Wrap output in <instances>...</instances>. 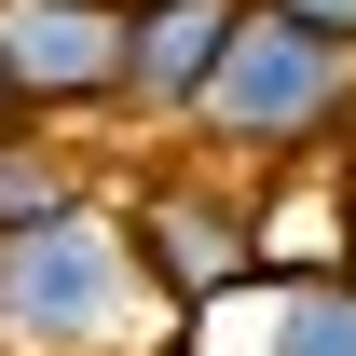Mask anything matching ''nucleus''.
Returning <instances> with one entry per match:
<instances>
[{"instance_id":"nucleus-7","label":"nucleus","mask_w":356,"mask_h":356,"mask_svg":"<svg viewBox=\"0 0 356 356\" xmlns=\"http://www.w3.org/2000/svg\"><path fill=\"white\" fill-rule=\"evenodd\" d=\"M110 178H96L83 137H42V124H0V233H42L69 206H96Z\"/></svg>"},{"instance_id":"nucleus-5","label":"nucleus","mask_w":356,"mask_h":356,"mask_svg":"<svg viewBox=\"0 0 356 356\" xmlns=\"http://www.w3.org/2000/svg\"><path fill=\"white\" fill-rule=\"evenodd\" d=\"M233 14L247 0H124V96H110V124L178 137L206 69H220V42H233Z\"/></svg>"},{"instance_id":"nucleus-3","label":"nucleus","mask_w":356,"mask_h":356,"mask_svg":"<svg viewBox=\"0 0 356 356\" xmlns=\"http://www.w3.org/2000/svg\"><path fill=\"white\" fill-rule=\"evenodd\" d=\"M110 206H124V247H137V274L165 288L178 329L261 274V178H220V165H192V151H165V165L124 178Z\"/></svg>"},{"instance_id":"nucleus-10","label":"nucleus","mask_w":356,"mask_h":356,"mask_svg":"<svg viewBox=\"0 0 356 356\" xmlns=\"http://www.w3.org/2000/svg\"><path fill=\"white\" fill-rule=\"evenodd\" d=\"M0 124H14V110H0Z\"/></svg>"},{"instance_id":"nucleus-9","label":"nucleus","mask_w":356,"mask_h":356,"mask_svg":"<svg viewBox=\"0 0 356 356\" xmlns=\"http://www.w3.org/2000/svg\"><path fill=\"white\" fill-rule=\"evenodd\" d=\"M165 356H192V343H165Z\"/></svg>"},{"instance_id":"nucleus-1","label":"nucleus","mask_w":356,"mask_h":356,"mask_svg":"<svg viewBox=\"0 0 356 356\" xmlns=\"http://www.w3.org/2000/svg\"><path fill=\"white\" fill-rule=\"evenodd\" d=\"M178 151L220 178H302V165H343L356 151V42H315V28H288V14H233L220 69H206V96H192V124H178Z\"/></svg>"},{"instance_id":"nucleus-8","label":"nucleus","mask_w":356,"mask_h":356,"mask_svg":"<svg viewBox=\"0 0 356 356\" xmlns=\"http://www.w3.org/2000/svg\"><path fill=\"white\" fill-rule=\"evenodd\" d=\"M261 14H288V28H315V42H356V0H261Z\"/></svg>"},{"instance_id":"nucleus-4","label":"nucleus","mask_w":356,"mask_h":356,"mask_svg":"<svg viewBox=\"0 0 356 356\" xmlns=\"http://www.w3.org/2000/svg\"><path fill=\"white\" fill-rule=\"evenodd\" d=\"M124 96V0H0V110L42 137L110 124Z\"/></svg>"},{"instance_id":"nucleus-6","label":"nucleus","mask_w":356,"mask_h":356,"mask_svg":"<svg viewBox=\"0 0 356 356\" xmlns=\"http://www.w3.org/2000/svg\"><path fill=\"white\" fill-rule=\"evenodd\" d=\"M192 356H356V261L343 274H247L178 329Z\"/></svg>"},{"instance_id":"nucleus-2","label":"nucleus","mask_w":356,"mask_h":356,"mask_svg":"<svg viewBox=\"0 0 356 356\" xmlns=\"http://www.w3.org/2000/svg\"><path fill=\"white\" fill-rule=\"evenodd\" d=\"M165 343H178V315L137 274L110 192L42 233H0V356H165Z\"/></svg>"}]
</instances>
